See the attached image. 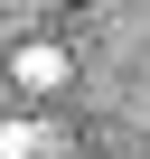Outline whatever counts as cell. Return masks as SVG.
<instances>
[{
    "instance_id": "obj_1",
    "label": "cell",
    "mask_w": 150,
    "mask_h": 159,
    "mask_svg": "<svg viewBox=\"0 0 150 159\" xmlns=\"http://www.w3.org/2000/svg\"><path fill=\"white\" fill-rule=\"evenodd\" d=\"M0 159H85V140L66 122H47V112H10L0 122Z\"/></svg>"
}]
</instances>
